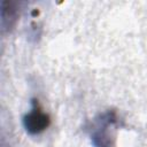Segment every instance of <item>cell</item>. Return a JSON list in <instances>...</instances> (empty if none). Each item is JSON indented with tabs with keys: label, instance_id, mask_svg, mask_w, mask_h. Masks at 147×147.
Listing matches in <instances>:
<instances>
[{
	"label": "cell",
	"instance_id": "obj_1",
	"mask_svg": "<svg viewBox=\"0 0 147 147\" xmlns=\"http://www.w3.org/2000/svg\"><path fill=\"white\" fill-rule=\"evenodd\" d=\"M117 123L116 113L108 110L100 114L90 127V138L94 147H114L113 127Z\"/></svg>",
	"mask_w": 147,
	"mask_h": 147
},
{
	"label": "cell",
	"instance_id": "obj_2",
	"mask_svg": "<svg viewBox=\"0 0 147 147\" xmlns=\"http://www.w3.org/2000/svg\"><path fill=\"white\" fill-rule=\"evenodd\" d=\"M51 124L49 115L44 111L38 100H32V108L23 116V126L29 134L36 136L42 133Z\"/></svg>",
	"mask_w": 147,
	"mask_h": 147
},
{
	"label": "cell",
	"instance_id": "obj_3",
	"mask_svg": "<svg viewBox=\"0 0 147 147\" xmlns=\"http://www.w3.org/2000/svg\"><path fill=\"white\" fill-rule=\"evenodd\" d=\"M18 18L17 3L14 1H3L1 3V28L2 31H10Z\"/></svg>",
	"mask_w": 147,
	"mask_h": 147
}]
</instances>
